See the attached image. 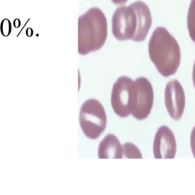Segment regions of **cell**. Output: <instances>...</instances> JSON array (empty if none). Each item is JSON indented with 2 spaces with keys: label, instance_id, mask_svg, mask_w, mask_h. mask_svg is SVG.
<instances>
[{
  "label": "cell",
  "instance_id": "11",
  "mask_svg": "<svg viewBox=\"0 0 195 195\" xmlns=\"http://www.w3.org/2000/svg\"><path fill=\"white\" fill-rule=\"evenodd\" d=\"M123 156L127 159H142L140 150L137 146L131 143H126L123 145Z\"/></svg>",
  "mask_w": 195,
  "mask_h": 195
},
{
  "label": "cell",
  "instance_id": "10",
  "mask_svg": "<svg viewBox=\"0 0 195 195\" xmlns=\"http://www.w3.org/2000/svg\"><path fill=\"white\" fill-rule=\"evenodd\" d=\"M187 24L190 39L195 43V0L190 1L187 12Z\"/></svg>",
  "mask_w": 195,
  "mask_h": 195
},
{
  "label": "cell",
  "instance_id": "1",
  "mask_svg": "<svg viewBox=\"0 0 195 195\" xmlns=\"http://www.w3.org/2000/svg\"><path fill=\"white\" fill-rule=\"evenodd\" d=\"M151 25V12L142 1L119 6L115 10L111 21L112 33L118 40L142 42L146 38Z\"/></svg>",
  "mask_w": 195,
  "mask_h": 195
},
{
  "label": "cell",
  "instance_id": "9",
  "mask_svg": "<svg viewBox=\"0 0 195 195\" xmlns=\"http://www.w3.org/2000/svg\"><path fill=\"white\" fill-rule=\"evenodd\" d=\"M99 159H122L123 146L114 134H109L102 140L99 147Z\"/></svg>",
  "mask_w": 195,
  "mask_h": 195
},
{
  "label": "cell",
  "instance_id": "8",
  "mask_svg": "<svg viewBox=\"0 0 195 195\" xmlns=\"http://www.w3.org/2000/svg\"><path fill=\"white\" fill-rule=\"evenodd\" d=\"M177 150L175 137L168 127L162 126L157 131L153 143L156 159H174Z\"/></svg>",
  "mask_w": 195,
  "mask_h": 195
},
{
  "label": "cell",
  "instance_id": "7",
  "mask_svg": "<svg viewBox=\"0 0 195 195\" xmlns=\"http://www.w3.org/2000/svg\"><path fill=\"white\" fill-rule=\"evenodd\" d=\"M134 81L137 87V102L131 115L136 119L142 121L151 112L154 100L153 89L146 78L139 77Z\"/></svg>",
  "mask_w": 195,
  "mask_h": 195
},
{
  "label": "cell",
  "instance_id": "12",
  "mask_svg": "<svg viewBox=\"0 0 195 195\" xmlns=\"http://www.w3.org/2000/svg\"><path fill=\"white\" fill-rule=\"evenodd\" d=\"M5 29L7 30L8 34H9L10 32H11V23L8 19L3 20L2 21V24H1V30H2V34H3Z\"/></svg>",
  "mask_w": 195,
  "mask_h": 195
},
{
  "label": "cell",
  "instance_id": "14",
  "mask_svg": "<svg viewBox=\"0 0 195 195\" xmlns=\"http://www.w3.org/2000/svg\"><path fill=\"white\" fill-rule=\"evenodd\" d=\"M128 0H111V2H113L114 4L118 5H122L126 4Z\"/></svg>",
  "mask_w": 195,
  "mask_h": 195
},
{
  "label": "cell",
  "instance_id": "3",
  "mask_svg": "<svg viewBox=\"0 0 195 195\" xmlns=\"http://www.w3.org/2000/svg\"><path fill=\"white\" fill-rule=\"evenodd\" d=\"M108 36V22L103 11L91 8L78 21V51L86 55L102 48Z\"/></svg>",
  "mask_w": 195,
  "mask_h": 195
},
{
  "label": "cell",
  "instance_id": "6",
  "mask_svg": "<svg viewBox=\"0 0 195 195\" xmlns=\"http://www.w3.org/2000/svg\"><path fill=\"white\" fill-rule=\"evenodd\" d=\"M165 103L172 119L178 121L181 118L185 108V95L182 86L177 79H172L166 85Z\"/></svg>",
  "mask_w": 195,
  "mask_h": 195
},
{
  "label": "cell",
  "instance_id": "4",
  "mask_svg": "<svg viewBox=\"0 0 195 195\" xmlns=\"http://www.w3.org/2000/svg\"><path fill=\"white\" fill-rule=\"evenodd\" d=\"M137 102V87L135 81L123 76L115 82L111 92V106L120 118L132 114Z\"/></svg>",
  "mask_w": 195,
  "mask_h": 195
},
{
  "label": "cell",
  "instance_id": "13",
  "mask_svg": "<svg viewBox=\"0 0 195 195\" xmlns=\"http://www.w3.org/2000/svg\"><path fill=\"white\" fill-rule=\"evenodd\" d=\"M190 148H191L192 154L195 158V127L193 128L190 134Z\"/></svg>",
  "mask_w": 195,
  "mask_h": 195
},
{
  "label": "cell",
  "instance_id": "2",
  "mask_svg": "<svg viewBox=\"0 0 195 195\" xmlns=\"http://www.w3.org/2000/svg\"><path fill=\"white\" fill-rule=\"evenodd\" d=\"M149 55L159 73L168 77L177 72L181 63V50L177 40L165 27H156L149 42Z\"/></svg>",
  "mask_w": 195,
  "mask_h": 195
},
{
  "label": "cell",
  "instance_id": "5",
  "mask_svg": "<svg viewBox=\"0 0 195 195\" xmlns=\"http://www.w3.org/2000/svg\"><path fill=\"white\" fill-rule=\"evenodd\" d=\"M79 123L82 132L91 140L98 139L107 126L105 108L96 99H89L82 105Z\"/></svg>",
  "mask_w": 195,
  "mask_h": 195
},
{
  "label": "cell",
  "instance_id": "15",
  "mask_svg": "<svg viewBox=\"0 0 195 195\" xmlns=\"http://www.w3.org/2000/svg\"><path fill=\"white\" fill-rule=\"evenodd\" d=\"M192 80H193V84L195 88V61H194V63H193V71H192Z\"/></svg>",
  "mask_w": 195,
  "mask_h": 195
}]
</instances>
